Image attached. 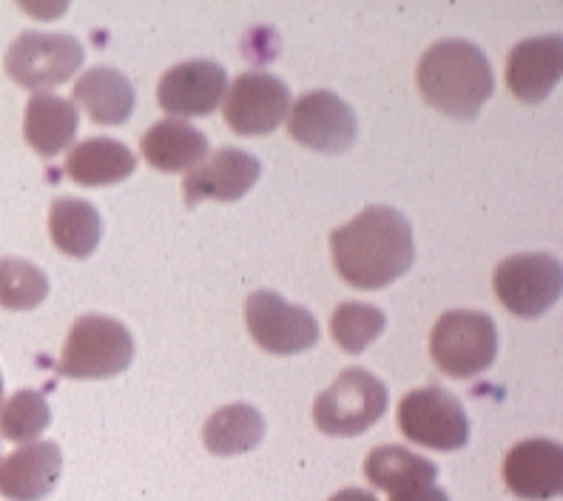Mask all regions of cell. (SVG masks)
<instances>
[{
	"label": "cell",
	"instance_id": "obj_1",
	"mask_svg": "<svg viewBox=\"0 0 563 501\" xmlns=\"http://www.w3.org/2000/svg\"><path fill=\"white\" fill-rule=\"evenodd\" d=\"M330 257L339 276L353 288H387L416 260L412 228L396 208L367 206L347 226L330 233Z\"/></svg>",
	"mask_w": 563,
	"mask_h": 501
},
{
	"label": "cell",
	"instance_id": "obj_2",
	"mask_svg": "<svg viewBox=\"0 0 563 501\" xmlns=\"http://www.w3.org/2000/svg\"><path fill=\"white\" fill-rule=\"evenodd\" d=\"M427 104L455 120H473L495 91L493 66L482 46L446 37L427 48L416 69Z\"/></svg>",
	"mask_w": 563,
	"mask_h": 501
},
{
	"label": "cell",
	"instance_id": "obj_3",
	"mask_svg": "<svg viewBox=\"0 0 563 501\" xmlns=\"http://www.w3.org/2000/svg\"><path fill=\"white\" fill-rule=\"evenodd\" d=\"M134 359V337L120 319L86 314L75 319L63 345L57 373L69 379H109Z\"/></svg>",
	"mask_w": 563,
	"mask_h": 501
},
{
	"label": "cell",
	"instance_id": "obj_4",
	"mask_svg": "<svg viewBox=\"0 0 563 501\" xmlns=\"http://www.w3.org/2000/svg\"><path fill=\"white\" fill-rule=\"evenodd\" d=\"M387 388L364 368H347L339 373L313 402V422L324 436H362L387 411Z\"/></svg>",
	"mask_w": 563,
	"mask_h": 501
},
{
	"label": "cell",
	"instance_id": "obj_5",
	"mask_svg": "<svg viewBox=\"0 0 563 501\" xmlns=\"http://www.w3.org/2000/svg\"><path fill=\"white\" fill-rule=\"evenodd\" d=\"M430 357L450 379H473L498 357V328L482 311H446L430 334Z\"/></svg>",
	"mask_w": 563,
	"mask_h": 501
},
{
	"label": "cell",
	"instance_id": "obj_6",
	"mask_svg": "<svg viewBox=\"0 0 563 501\" xmlns=\"http://www.w3.org/2000/svg\"><path fill=\"white\" fill-rule=\"evenodd\" d=\"M86 61V48L75 35L66 32H37L29 29L7 48V75L18 86L32 91L52 89L71 80Z\"/></svg>",
	"mask_w": 563,
	"mask_h": 501
},
{
	"label": "cell",
	"instance_id": "obj_7",
	"mask_svg": "<svg viewBox=\"0 0 563 501\" xmlns=\"http://www.w3.org/2000/svg\"><path fill=\"white\" fill-rule=\"evenodd\" d=\"M399 427L407 439L430 450H461L470 442V420L461 399L439 385L416 388L399 402Z\"/></svg>",
	"mask_w": 563,
	"mask_h": 501
},
{
	"label": "cell",
	"instance_id": "obj_8",
	"mask_svg": "<svg viewBox=\"0 0 563 501\" xmlns=\"http://www.w3.org/2000/svg\"><path fill=\"white\" fill-rule=\"evenodd\" d=\"M563 271L550 254H516L498 262L493 291L509 314L536 319L561 299Z\"/></svg>",
	"mask_w": 563,
	"mask_h": 501
},
{
	"label": "cell",
	"instance_id": "obj_9",
	"mask_svg": "<svg viewBox=\"0 0 563 501\" xmlns=\"http://www.w3.org/2000/svg\"><path fill=\"white\" fill-rule=\"evenodd\" d=\"M245 323L254 342L276 357H294L319 342V323L302 305H290L276 291H254L245 303Z\"/></svg>",
	"mask_w": 563,
	"mask_h": 501
},
{
	"label": "cell",
	"instance_id": "obj_10",
	"mask_svg": "<svg viewBox=\"0 0 563 501\" xmlns=\"http://www.w3.org/2000/svg\"><path fill=\"white\" fill-rule=\"evenodd\" d=\"M290 138L305 149L322 154L347 152L358 138L356 111L336 91L313 89L302 95L288 111Z\"/></svg>",
	"mask_w": 563,
	"mask_h": 501
},
{
	"label": "cell",
	"instance_id": "obj_11",
	"mask_svg": "<svg viewBox=\"0 0 563 501\" xmlns=\"http://www.w3.org/2000/svg\"><path fill=\"white\" fill-rule=\"evenodd\" d=\"M290 111L288 83L279 80L271 72H245L228 86L225 115L228 129H234L242 138H260L279 129V123Z\"/></svg>",
	"mask_w": 563,
	"mask_h": 501
},
{
	"label": "cell",
	"instance_id": "obj_12",
	"mask_svg": "<svg viewBox=\"0 0 563 501\" xmlns=\"http://www.w3.org/2000/svg\"><path fill=\"white\" fill-rule=\"evenodd\" d=\"M228 91V72L213 61H186L165 72L157 83V100L165 115L179 120L208 117Z\"/></svg>",
	"mask_w": 563,
	"mask_h": 501
},
{
	"label": "cell",
	"instance_id": "obj_13",
	"mask_svg": "<svg viewBox=\"0 0 563 501\" xmlns=\"http://www.w3.org/2000/svg\"><path fill=\"white\" fill-rule=\"evenodd\" d=\"M260 174L262 163L254 154L225 145V149H217L211 157H206L197 168L186 174L183 197H186L188 206H197L202 199L234 203L260 183Z\"/></svg>",
	"mask_w": 563,
	"mask_h": 501
},
{
	"label": "cell",
	"instance_id": "obj_14",
	"mask_svg": "<svg viewBox=\"0 0 563 501\" xmlns=\"http://www.w3.org/2000/svg\"><path fill=\"white\" fill-rule=\"evenodd\" d=\"M504 484L523 501H547L563 490V450L550 439H523L504 459Z\"/></svg>",
	"mask_w": 563,
	"mask_h": 501
},
{
	"label": "cell",
	"instance_id": "obj_15",
	"mask_svg": "<svg viewBox=\"0 0 563 501\" xmlns=\"http://www.w3.org/2000/svg\"><path fill=\"white\" fill-rule=\"evenodd\" d=\"M563 75V37L538 35L516 43L507 57V86L521 104H541Z\"/></svg>",
	"mask_w": 563,
	"mask_h": 501
},
{
	"label": "cell",
	"instance_id": "obj_16",
	"mask_svg": "<svg viewBox=\"0 0 563 501\" xmlns=\"http://www.w3.org/2000/svg\"><path fill=\"white\" fill-rule=\"evenodd\" d=\"M63 470L60 445L32 442L0 461V495L9 501H43L57 488Z\"/></svg>",
	"mask_w": 563,
	"mask_h": 501
},
{
	"label": "cell",
	"instance_id": "obj_17",
	"mask_svg": "<svg viewBox=\"0 0 563 501\" xmlns=\"http://www.w3.org/2000/svg\"><path fill=\"white\" fill-rule=\"evenodd\" d=\"M80 129V111L71 100L52 91H37L29 97L23 111V138L41 157H55L66 152Z\"/></svg>",
	"mask_w": 563,
	"mask_h": 501
},
{
	"label": "cell",
	"instance_id": "obj_18",
	"mask_svg": "<svg viewBox=\"0 0 563 501\" xmlns=\"http://www.w3.org/2000/svg\"><path fill=\"white\" fill-rule=\"evenodd\" d=\"M145 163L157 172H191L208 157V138L206 131L191 126L179 117H165L159 123L145 131L143 140Z\"/></svg>",
	"mask_w": 563,
	"mask_h": 501
},
{
	"label": "cell",
	"instance_id": "obj_19",
	"mask_svg": "<svg viewBox=\"0 0 563 501\" xmlns=\"http://www.w3.org/2000/svg\"><path fill=\"white\" fill-rule=\"evenodd\" d=\"M71 104H80L95 123L120 126L134 115L137 91L123 72L111 66H95L77 77Z\"/></svg>",
	"mask_w": 563,
	"mask_h": 501
},
{
	"label": "cell",
	"instance_id": "obj_20",
	"mask_svg": "<svg viewBox=\"0 0 563 501\" xmlns=\"http://www.w3.org/2000/svg\"><path fill=\"white\" fill-rule=\"evenodd\" d=\"M137 168V157L129 145L114 138H89L77 143L66 157V174L77 186H118Z\"/></svg>",
	"mask_w": 563,
	"mask_h": 501
},
{
	"label": "cell",
	"instance_id": "obj_21",
	"mask_svg": "<svg viewBox=\"0 0 563 501\" xmlns=\"http://www.w3.org/2000/svg\"><path fill=\"white\" fill-rule=\"evenodd\" d=\"M48 233L57 251L75 260H86L97 251V242L103 237V220L89 199L57 197L48 208Z\"/></svg>",
	"mask_w": 563,
	"mask_h": 501
},
{
	"label": "cell",
	"instance_id": "obj_22",
	"mask_svg": "<svg viewBox=\"0 0 563 501\" xmlns=\"http://www.w3.org/2000/svg\"><path fill=\"white\" fill-rule=\"evenodd\" d=\"M262 439H265V416L247 402H234L213 411L202 427V445L213 456L247 454Z\"/></svg>",
	"mask_w": 563,
	"mask_h": 501
},
{
	"label": "cell",
	"instance_id": "obj_23",
	"mask_svg": "<svg viewBox=\"0 0 563 501\" xmlns=\"http://www.w3.org/2000/svg\"><path fill=\"white\" fill-rule=\"evenodd\" d=\"M364 476L371 479L373 488L385 490V493H399V490L416 488V484H435L439 467L401 445H382L364 459Z\"/></svg>",
	"mask_w": 563,
	"mask_h": 501
},
{
	"label": "cell",
	"instance_id": "obj_24",
	"mask_svg": "<svg viewBox=\"0 0 563 501\" xmlns=\"http://www.w3.org/2000/svg\"><path fill=\"white\" fill-rule=\"evenodd\" d=\"M387 328L385 311L367 303H342L330 316V337L344 353L358 357Z\"/></svg>",
	"mask_w": 563,
	"mask_h": 501
},
{
	"label": "cell",
	"instance_id": "obj_25",
	"mask_svg": "<svg viewBox=\"0 0 563 501\" xmlns=\"http://www.w3.org/2000/svg\"><path fill=\"white\" fill-rule=\"evenodd\" d=\"M52 422V411L41 391H18L0 405V436L14 445H32Z\"/></svg>",
	"mask_w": 563,
	"mask_h": 501
},
{
	"label": "cell",
	"instance_id": "obj_26",
	"mask_svg": "<svg viewBox=\"0 0 563 501\" xmlns=\"http://www.w3.org/2000/svg\"><path fill=\"white\" fill-rule=\"evenodd\" d=\"M48 296V276L21 257L0 260V308L32 311Z\"/></svg>",
	"mask_w": 563,
	"mask_h": 501
},
{
	"label": "cell",
	"instance_id": "obj_27",
	"mask_svg": "<svg viewBox=\"0 0 563 501\" xmlns=\"http://www.w3.org/2000/svg\"><path fill=\"white\" fill-rule=\"evenodd\" d=\"M390 501H450V495L441 488H435V484H416V488L390 493Z\"/></svg>",
	"mask_w": 563,
	"mask_h": 501
},
{
	"label": "cell",
	"instance_id": "obj_28",
	"mask_svg": "<svg viewBox=\"0 0 563 501\" xmlns=\"http://www.w3.org/2000/svg\"><path fill=\"white\" fill-rule=\"evenodd\" d=\"M330 501H378V499L362 488H347V490H339L336 495H330Z\"/></svg>",
	"mask_w": 563,
	"mask_h": 501
},
{
	"label": "cell",
	"instance_id": "obj_29",
	"mask_svg": "<svg viewBox=\"0 0 563 501\" xmlns=\"http://www.w3.org/2000/svg\"><path fill=\"white\" fill-rule=\"evenodd\" d=\"M0 399H3V377H0Z\"/></svg>",
	"mask_w": 563,
	"mask_h": 501
}]
</instances>
